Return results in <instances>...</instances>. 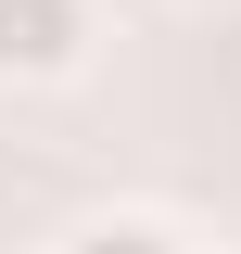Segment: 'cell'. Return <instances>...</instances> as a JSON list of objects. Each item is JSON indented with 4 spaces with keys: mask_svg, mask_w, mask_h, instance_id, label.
Listing matches in <instances>:
<instances>
[{
    "mask_svg": "<svg viewBox=\"0 0 241 254\" xmlns=\"http://www.w3.org/2000/svg\"><path fill=\"white\" fill-rule=\"evenodd\" d=\"M178 13H203V26H241V0H178Z\"/></svg>",
    "mask_w": 241,
    "mask_h": 254,
    "instance_id": "3",
    "label": "cell"
},
{
    "mask_svg": "<svg viewBox=\"0 0 241 254\" xmlns=\"http://www.w3.org/2000/svg\"><path fill=\"white\" fill-rule=\"evenodd\" d=\"M63 254H203L178 216H152V203H102V216L63 229Z\"/></svg>",
    "mask_w": 241,
    "mask_h": 254,
    "instance_id": "2",
    "label": "cell"
},
{
    "mask_svg": "<svg viewBox=\"0 0 241 254\" xmlns=\"http://www.w3.org/2000/svg\"><path fill=\"white\" fill-rule=\"evenodd\" d=\"M102 51V0H0V89H63Z\"/></svg>",
    "mask_w": 241,
    "mask_h": 254,
    "instance_id": "1",
    "label": "cell"
},
{
    "mask_svg": "<svg viewBox=\"0 0 241 254\" xmlns=\"http://www.w3.org/2000/svg\"><path fill=\"white\" fill-rule=\"evenodd\" d=\"M51 254H63V242H51Z\"/></svg>",
    "mask_w": 241,
    "mask_h": 254,
    "instance_id": "4",
    "label": "cell"
}]
</instances>
